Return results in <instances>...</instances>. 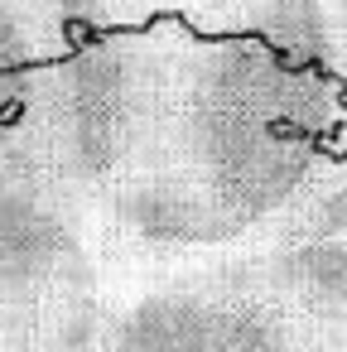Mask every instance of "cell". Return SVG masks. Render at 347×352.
<instances>
[]
</instances>
